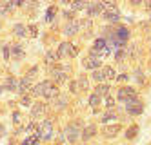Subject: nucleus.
Masks as SVG:
<instances>
[{
	"label": "nucleus",
	"instance_id": "1",
	"mask_svg": "<svg viewBox=\"0 0 151 145\" xmlns=\"http://www.w3.org/2000/svg\"><path fill=\"white\" fill-rule=\"evenodd\" d=\"M78 136H82V124L80 121H69V124L66 125V129H64V138H66L69 143H77Z\"/></svg>",
	"mask_w": 151,
	"mask_h": 145
},
{
	"label": "nucleus",
	"instance_id": "2",
	"mask_svg": "<svg viewBox=\"0 0 151 145\" xmlns=\"http://www.w3.org/2000/svg\"><path fill=\"white\" fill-rule=\"evenodd\" d=\"M104 4V20H107L109 24H116L118 20H120V13H118V7L115 2H102Z\"/></svg>",
	"mask_w": 151,
	"mask_h": 145
},
{
	"label": "nucleus",
	"instance_id": "3",
	"mask_svg": "<svg viewBox=\"0 0 151 145\" xmlns=\"http://www.w3.org/2000/svg\"><path fill=\"white\" fill-rule=\"evenodd\" d=\"M42 84V96H44L46 100H57L60 96V89L55 82H51V80H44V82H40Z\"/></svg>",
	"mask_w": 151,
	"mask_h": 145
},
{
	"label": "nucleus",
	"instance_id": "4",
	"mask_svg": "<svg viewBox=\"0 0 151 145\" xmlns=\"http://www.w3.org/2000/svg\"><path fill=\"white\" fill-rule=\"evenodd\" d=\"M57 54H58V58H75V56H78V49L75 44L71 42H62L58 49H57Z\"/></svg>",
	"mask_w": 151,
	"mask_h": 145
},
{
	"label": "nucleus",
	"instance_id": "5",
	"mask_svg": "<svg viewBox=\"0 0 151 145\" xmlns=\"http://www.w3.org/2000/svg\"><path fill=\"white\" fill-rule=\"evenodd\" d=\"M49 76H51V82H55L57 85L58 84H64V82H68L69 80V76H68V71L60 67V65H53L51 71H49Z\"/></svg>",
	"mask_w": 151,
	"mask_h": 145
},
{
	"label": "nucleus",
	"instance_id": "6",
	"mask_svg": "<svg viewBox=\"0 0 151 145\" xmlns=\"http://www.w3.org/2000/svg\"><path fill=\"white\" fill-rule=\"evenodd\" d=\"M116 98L120 100L122 104H129L131 100L137 98V89L135 87H129V85L120 87V89H118V93H116Z\"/></svg>",
	"mask_w": 151,
	"mask_h": 145
},
{
	"label": "nucleus",
	"instance_id": "7",
	"mask_svg": "<svg viewBox=\"0 0 151 145\" xmlns=\"http://www.w3.org/2000/svg\"><path fill=\"white\" fill-rule=\"evenodd\" d=\"M37 134L40 136V140H44V141L51 140L53 138V124H51L49 120H44L38 125V132H37Z\"/></svg>",
	"mask_w": 151,
	"mask_h": 145
},
{
	"label": "nucleus",
	"instance_id": "8",
	"mask_svg": "<svg viewBox=\"0 0 151 145\" xmlns=\"http://www.w3.org/2000/svg\"><path fill=\"white\" fill-rule=\"evenodd\" d=\"M126 113L129 114V116H140L144 113V104L140 102V100H131L129 104H126Z\"/></svg>",
	"mask_w": 151,
	"mask_h": 145
},
{
	"label": "nucleus",
	"instance_id": "9",
	"mask_svg": "<svg viewBox=\"0 0 151 145\" xmlns=\"http://www.w3.org/2000/svg\"><path fill=\"white\" fill-rule=\"evenodd\" d=\"M82 65L86 69H89V71H96V69H100V65H102V60L100 58H96V56H86L82 60Z\"/></svg>",
	"mask_w": 151,
	"mask_h": 145
},
{
	"label": "nucleus",
	"instance_id": "10",
	"mask_svg": "<svg viewBox=\"0 0 151 145\" xmlns=\"http://www.w3.org/2000/svg\"><path fill=\"white\" fill-rule=\"evenodd\" d=\"M47 113V105L42 104V102H35V105L31 107V118L37 120V118H44Z\"/></svg>",
	"mask_w": 151,
	"mask_h": 145
},
{
	"label": "nucleus",
	"instance_id": "11",
	"mask_svg": "<svg viewBox=\"0 0 151 145\" xmlns=\"http://www.w3.org/2000/svg\"><path fill=\"white\" fill-rule=\"evenodd\" d=\"M31 87H33V80H31L29 76H24V78H20V80H18V93H20V96L29 94Z\"/></svg>",
	"mask_w": 151,
	"mask_h": 145
},
{
	"label": "nucleus",
	"instance_id": "12",
	"mask_svg": "<svg viewBox=\"0 0 151 145\" xmlns=\"http://www.w3.org/2000/svg\"><path fill=\"white\" fill-rule=\"evenodd\" d=\"M86 13H88V18H93V16H96V15H102V13H104V4H102V2L88 4V9H86Z\"/></svg>",
	"mask_w": 151,
	"mask_h": 145
},
{
	"label": "nucleus",
	"instance_id": "13",
	"mask_svg": "<svg viewBox=\"0 0 151 145\" xmlns=\"http://www.w3.org/2000/svg\"><path fill=\"white\" fill-rule=\"evenodd\" d=\"M120 131H122L120 125H118V124H113V125H106L104 131H102V134H104L106 140H111V138L118 136V132H120Z\"/></svg>",
	"mask_w": 151,
	"mask_h": 145
},
{
	"label": "nucleus",
	"instance_id": "14",
	"mask_svg": "<svg viewBox=\"0 0 151 145\" xmlns=\"http://www.w3.org/2000/svg\"><path fill=\"white\" fill-rule=\"evenodd\" d=\"M78 31H80V22L78 20H71L64 26V35L66 36H73V35H77Z\"/></svg>",
	"mask_w": 151,
	"mask_h": 145
},
{
	"label": "nucleus",
	"instance_id": "15",
	"mask_svg": "<svg viewBox=\"0 0 151 145\" xmlns=\"http://www.w3.org/2000/svg\"><path fill=\"white\" fill-rule=\"evenodd\" d=\"M95 134H96V125L91 124V125H86V127L82 129V136H80V138H82L84 141H89Z\"/></svg>",
	"mask_w": 151,
	"mask_h": 145
},
{
	"label": "nucleus",
	"instance_id": "16",
	"mask_svg": "<svg viewBox=\"0 0 151 145\" xmlns=\"http://www.w3.org/2000/svg\"><path fill=\"white\" fill-rule=\"evenodd\" d=\"M115 35H116V40L118 42H122V44H126L127 42V38H129V29L127 27H116L115 29Z\"/></svg>",
	"mask_w": 151,
	"mask_h": 145
},
{
	"label": "nucleus",
	"instance_id": "17",
	"mask_svg": "<svg viewBox=\"0 0 151 145\" xmlns=\"http://www.w3.org/2000/svg\"><path fill=\"white\" fill-rule=\"evenodd\" d=\"M6 91H18V80L15 76H7L6 78V84H4Z\"/></svg>",
	"mask_w": 151,
	"mask_h": 145
},
{
	"label": "nucleus",
	"instance_id": "18",
	"mask_svg": "<svg viewBox=\"0 0 151 145\" xmlns=\"http://www.w3.org/2000/svg\"><path fill=\"white\" fill-rule=\"evenodd\" d=\"M109 89H111L109 84H106V82H104V84H99V85L95 87V94H99L100 98H102V96H107V94H109Z\"/></svg>",
	"mask_w": 151,
	"mask_h": 145
},
{
	"label": "nucleus",
	"instance_id": "19",
	"mask_svg": "<svg viewBox=\"0 0 151 145\" xmlns=\"http://www.w3.org/2000/svg\"><path fill=\"white\" fill-rule=\"evenodd\" d=\"M58 60H60V58H58L57 51H47V53H46V58H44V62H46L47 65H51V67H53V65H55Z\"/></svg>",
	"mask_w": 151,
	"mask_h": 145
},
{
	"label": "nucleus",
	"instance_id": "20",
	"mask_svg": "<svg viewBox=\"0 0 151 145\" xmlns=\"http://www.w3.org/2000/svg\"><path fill=\"white\" fill-rule=\"evenodd\" d=\"M11 54H13V58H17V60H20V58H24V49H22V46L20 44H13L11 46Z\"/></svg>",
	"mask_w": 151,
	"mask_h": 145
},
{
	"label": "nucleus",
	"instance_id": "21",
	"mask_svg": "<svg viewBox=\"0 0 151 145\" xmlns=\"http://www.w3.org/2000/svg\"><path fill=\"white\" fill-rule=\"evenodd\" d=\"M13 35H15V36H20V38L26 36V35H27V27H26L24 24H15V26H13Z\"/></svg>",
	"mask_w": 151,
	"mask_h": 145
},
{
	"label": "nucleus",
	"instance_id": "22",
	"mask_svg": "<svg viewBox=\"0 0 151 145\" xmlns=\"http://www.w3.org/2000/svg\"><path fill=\"white\" fill-rule=\"evenodd\" d=\"M102 71H104V76H106L107 82L116 80V73H115V69L111 67V65H106V67H102Z\"/></svg>",
	"mask_w": 151,
	"mask_h": 145
},
{
	"label": "nucleus",
	"instance_id": "23",
	"mask_svg": "<svg viewBox=\"0 0 151 145\" xmlns=\"http://www.w3.org/2000/svg\"><path fill=\"white\" fill-rule=\"evenodd\" d=\"M115 118H118L116 111H115V109H109V111H106V113H104V116H102V124H107V121H111V120H115Z\"/></svg>",
	"mask_w": 151,
	"mask_h": 145
},
{
	"label": "nucleus",
	"instance_id": "24",
	"mask_svg": "<svg viewBox=\"0 0 151 145\" xmlns=\"http://www.w3.org/2000/svg\"><path fill=\"white\" fill-rule=\"evenodd\" d=\"M137 134H138V125L137 124H133V125H129V129L126 131V138L127 140H133V138H137Z\"/></svg>",
	"mask_w": 151,
	"mask_h": 145
},
{
	"label": "nucleus",
	"instance_id": "25",
	"mask_svg": "<svg viewBox=\"0 0 151 145\" xmlns=\"http://www.w3.org/2000/svg\"><path fill=\"white\" fill-rule=\"evenodd\" d=\"M78 87H80V91H88V89H89V80H88V76H86V74H80L78 76Z\"/></svg>",
	"mask_w": 151,
	"mask_h": 145
},
{
	"label": "nucleus",
	"instance_id": "26",
	"mask_svg": "<svg viewBox=\"0 0 151 145\" xmlns=\"http://www.w3.org/2000/svg\"><path fill=\"white\" fill-rule=\"evenodd\" d=\"M69 7H71L73 13L75 11H82V9H88V2H82V0H78V2H71Z\"/></svg>",
	"mask_w": 151,
	"mask_h": 145
},
{
	"label": "nucleus",
	"instance_id": "27",
	"mask_svg": "<svg viewBox=\"0 0 151 145\" xmlns=\"http://www.w3.org/2000/svg\"><path fill=\"white\" fill-rule=\"evenodd\" d=\"M38 125H40V124H35V120H33L31 124H27V125H26V129H24V131L27 132L29 136H33V134H37V132H38Z\"/></svg>",
	"mask_w": 151,
	"mask_h": 145
},
{
	"label": "nucleus",
	"instance_id": "28",
	"mask_svg": "<svg viewBox=\"0 0 151 145\" xmlns=\"http://www.w3.org/2000/svg\"><path fill=\"white\" fill-rule=\"evenodd\" d=\"M93 80H95V82H99V84H104V82H106L104 71H102V69H96V71H93Z\"/></svg>",
	"mask_w": 151,
	"mask_h": 145
},
{
	"label": "nucleus",
	"instance_id": "29",
	"mask_svg": "<svg viewBox=\"0 0 151 145\" xmlns=\"http://www.w3.org/2000/svg\"><path fill=\"white\" fill-rule=\"evenodd\" d=\"M20 104H22L24 107H33V96H31V94L20 96Z\"/></svg>",
	"mask_w": 151,
	"mask_h": 145
},
{
	"label": "nucleus",
	"instance_id": "30",
	"mask_svg": "<svg viewBox=\"0 0 151 145\" xmlns=\"http://www.w3.org/2000/svg\"><path fill=\"white\" fill-rule=\"evenodd\" d=\"M57 6H51L47 11H46V22H53V18H55V15H57Z\"/></svg>",
	"mask_w": 151,
	"mask_h": 145
},
{
	"label": "nucleus",
	"instance_id": "31",
	"mask_svg": "<svg viewBox=\"0 0 151 145\" xmlns=\"http://www.w3.org/2000/svg\"><path fill=\"white\" fill-rule=\"evenodd\" d=\"M38 141H40V136H38V134H33V136H29L27 140H24L20 145H37Z\"/></svg>",
	"mask_w": 151,
	"mask_h": 145
},
{
	"label": "nucleus",
	"instance_id": "32",
	"mask_svg": "<svg viewBox=\"0 0 151 145\" xmlns=\"http://www.w3.org/2000/svg\"><path fill=\"white\" fill-rule=\"evenodd\" d=\"M29 94L33 96V98H37V96H42V84H37V85H33V87H31Z\"/></svg>",
	"mask_w": 151,
	"mask_h": 145
},
{
	"label": "nucleus",
	"instance_id": "33",
	"mask_svg": "<svg viewBox=\"0 0 151 145\" xmlns=\"http://www.w3.org/2000/svg\"><path fill=\"white\" fill-rule=\"evenodd\" d=\"M124 58H127V54H126V47L116 49V53H115V60H116V62H122Z\"/></svg>",
	"mask_w": 151,
	"mask_h": 145
},
{
	"label": "nucleus",
	"instance_id": "34",
	"mask_svg": "<svg viewBox=\"0 0 151 145\" xmlns=\"http://www.w3.org/2000/svg\"><path fill=\"white\" fill-rule=\"evenodd\" d=\"M100 100H102V98H100L99 94L93 93V94L89 96V105H91V107H99V105H100Z\"/></svg>",
	"mask_w": 151,
	"mask_h": 145
},
{
	"label": "nucleus",
	"instance_id": "35",
	"mask_svg": "<svg viewBox=\"0 0 151 145\" xmlns=\"http://www.w3.org/2000/svg\"><path fill=\"white\" fill-rule=\"evenodd\" d=\"M66 105H68V100L64 98V96H58V98L55 100V107H57V109H64Z\"/></svg>",
	"mask_w": 151,
	"mask_h": 145
},
{
	"label": "nucleus",
	"instance_id": "36",
	"mask_svg": "<svg viewBox=\"0 0 151 145\" xmlns=\"http://www.w3.org/2000/svg\"><path fill=\"white\" fill-rule=\"evenodd\" d=\"M104 105H106L107 109H113V107H115V98H113L111 94H107L106 100H104Z\"/></svg>",
	"mask_w": 151,
	"mask_h": 145
},
{
	"label": "nucleus",
	"instance_id": "37",
	"mask_svg": "<svg viewBox=\"0 0 151 145\" xmlns=\"http://www.w3.org/2000/svg\"><path fill=\"white\" fill-rule=\"evenodd\" d=\"M135 78H137V82H138L140 85L146 82V78H144V74H142V69H137V71H135Z\"/></svg>",
	"mask_w": 151,
	"mask_h": 145
},
{
	"label": "nucleus",
	"instance_id": "38",
	"mask_svg": "<svg viewBox=\"0 0 151 145\" xmlns=\"http://www.w3.org/2000/svg\"><path fill=\"white\" fill-rule=\"evenodd\" d=\"M27 35H29L31 38H35V36L38 35V27H37V26H29V27H27Z\"/></svg>",
	"mask_w": 151,
	"mask_h": 145
},
{
	"label": "nucleus",
	"instance_id": "39",
	"mask_svg": "<svg viewBox=\"0 0 151 145\" xmlns=\"http://www.w3.org/2000/svg\"><path fill=\"white\" fill-rule=\"evenodd\" d=\"M20 121H22V114H20L18 111H15V113H13V124H15V125H18Z\"/></svg>",
	"mask_w": 151,
	"mask_h": 145
},
{
	"label": "nucleus",
	"instance_id": "40",
	"mask_svg": "<svg viewBox=\"0 0 151 145\" xmlns=\"http://www.w3.org/2000/svg\"><path fill=\"white\" fill-rule=\"evenodd\" d=\"M37 73H38V67L35 65V67H29V69H27V74H26V76H29L31 80H33V76H37Z\"/></svg>",
	"mask_w": 151,
	"mask_h": 145
},
{
	"label": "nucleus",
	"instance_id": "41",
	"mask_svg": "<svg viewBox=\"0 0 151 145\" xmlns=\"http://www.w3.org/2000/svg\"><path fill=\"white\" fill-rule=\"evenodd\" d=\"M2 54H4V58H6V60H9V54H11V47H9V46H4V47H2Z\"/></svg>",
	"mask_w": 151,
	"mask_h": 145
},
{
	"label": "nucleus",
	"instance_id": "42",
	"mask_svg": "<svg viewBox=\"0 0 151 145\" xmlns=\"http://www.w3.org/2000/svg\"><path fill=\"white\" fill-rule=\"evenodd\" d=\"M69 89H71V93H78V84L77 82H69Z\"/></svg>",
	"mask_w": 151,
	"mask_h": 145
},
{
	"label": "nucleus",
	"instance_id": "43",
	"mask_svg": "<svg viewBox=\"0 0 151 145\" xmlns=\"http://www.w3.org/2000/svg\"><path fill=\"white\" fill-rule=\"evenodd\" d=\"M116 80H118V82H127V74H124V73L116 74Z\"/></svg>",
	"mask_w": 151,
	"mask_h": 145
},
{
	"label": "nucleus",
	"instance_id": "44",
	"mask_svg": "<svg viewBox=\"0 0 151 145\" xmlns=\"http://www.w3.org/2000/svg\"><path fill=\"white\" fill-rule=\"evenodd\" d=\"M4 134H6V127H4L2 124H0V138H2Z\"/></svg>",
	"mask_w": 151,
	"mask_h": 145
},
{
	"label": "nucleus",
	"instance_id": "45",
	"mask_svg": "<svg viewBox=\"0 0 151 145\" xmlns=\"http://www.w3.org/2000/svg\"><path fill=\"white\" fill-rule=\"evenodd\" d=\"M144 7H146V9L149 11V13H151V2H146V4H144Z\"/></svg>",
	"mask_w": 151,
	"mask_h": 145
},
{
	"label": "nucleus",
	"instance_id": "46",
	"mask_svg": "<svg viewBox=\"0 0 151 145\" xmlns=\"http://www.w3.org/2000/svg\"><path fill=\"white\" fill-rule=\"evenodd\" d=\"M149 22H151V13H149Z\"/></svg>",
	"mask_w": 151,
	"mask_h": 145
},
{
	"label": "nucleus",
	"instance_id": "47",
	"mask_svg": "<svg viewBox=\"0 0 151 145\" xmlns=\"http://www.w3.org/2000/svg\"><path fill=\"white\" fill-rule=\"evenodd\" d=\"M0 93H2V89H0Z\"/></svg>",
	"mask_w": 151,
	"mask_h": 145
},
{
	"label": "nucleus",
	"instance_id": "48",
	"mask_svg": "<svg viewBox=\"0 0 151 145\" xmlns=\"http://www.w3.org/2000/svg\"><path fill=\"white\" fill-rule=\"evenodd\" d=\"M149 145H151V143H149Z\"/></svg>",
	"mask_w": 151,
	"mask_h": 145
},
{
	"label": "nucleus",
	"instance_id": "49",
	"mask_svg": "<svg viewBox=\"0 0 151 145\" xmlns=\"http://www.w3.org/2000/svg\"><path fill=\"white\" fill-rule=\"evenodd\" d=\"M58 145H60V143H58Z\"/></svg>",
	"mask_w": 151,
	"mask_h": 145
}]
</instances>
